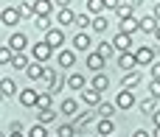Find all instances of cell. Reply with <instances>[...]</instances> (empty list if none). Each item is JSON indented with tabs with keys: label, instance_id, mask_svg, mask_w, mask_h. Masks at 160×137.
<instances>
[{
	"label": "cell",
	"instance_id": "7bdbcfd3",
	"mask_svg": "<svg viewBox=\"0 0 160 137\" xmlns=\"http://www.w3.org/2000/svg\"><path fill=\"white\" fill-rule=\"evenodd\" d=\"M149 118H152V123H155V126H160V109H155V112H152Z\"/></svg>",
	"mask_w": 160,
	"mask_h": 137
},
{
	"label": "cell",
	"instance_id": "bcb514c9",
	"mask_svg": "<svg viewBox=\"0 0 160 137\" xmlns=\"http://www.w3.org/2000/svg\"><path fill=\"white\" fill-rule=\"evenodd\" d=\"M101 3H104V8H115L118 6V0H101Z\"/></svg>",
	"mask_w": 160,
	"mask_h": 137
},
{
	"label": "cell",
	"instance_id": "83f0119b",
	"mask_svg": "<svg viewBox=\"0 0 160 137\" xmlns=\"http://www.w3.org/2000/svg\"><path fill=\"white\" fill-rule=\"evenodd\" d=\"M96 53L107 62V59H112V53H115V48H112V42H98V48H96Z\"/></svg>",
	"mask_w": 160,
	"mask_h": 137
},
{
	"label": "cell",
	"instance_id": "c3c4849f",
	"mask_svg": "<svg viewBox=\"0 0 160 137\" xmlns=\"http://www.w3.org/2000/svg\"><path fill=\"white\" fill-rule=\"evenodd\" d=\"M6 137H25V135H22V132H8Z\"/></svg>",
	"mask_w": 160,
	"mask_h": 137
},
{
	"label": "cell",
	"instance_id": "f5cc1de1",
	"mask_svg": "<svg viewBox=\"0 0 160 137\" xmlns=\"http://www.w3.org/2000/svg\"><path fill=\"white\" fill-rule=\"evenodd\" d=\"M0 101H3V95H0Z\"/></svg>",
	"mask_w": 160,
	"mask_h": 137
},
{
	"label": "cell",
	"instance_id": "30bf717a",
	"mask_svg": "<svg viewBox=\"0 0 160 137\" xmlns=\"http://www.w3.org/2000/svg\"><path fill=\"white\" fill-rule=\"evenodd\" d=\"M112 48H115V50H132V36L118 31V34L112 36Z\"/></svg>",
	"mask_w": 160,
	"mask_h": 137
},
{
	"label": "cell",
	"instance_id": "ba28073f",
	"mask_svg": "<svg viewBox=\"0 0 160 137\" xmlns=\"http://www.w3.org/2000/svg\"><path fill=\"white\" fill-rule=\"evenodd\" d=\"M79 92H82V101H84L87 106H98V104H101V92H98V90L84 87V90H79Z\"/></svg>",
	"mask_w": 160,
	"mask_h": 137
},
{
	"label": "cell",
	"instance_id": "681fc988",
	"mask_svg": "<svg viewBox=\"0 0 160 137\" xmlns=\"http://www.w3.org/2000/svg\"><path fill=\"white\" fill-rule=\"evenodd\" d=\"M152 137H160V126H155V132H152Z\"/></svg>",
	"mask_w": 160,
	"mask_h": 137
},
{
	"label": "cell",
	"instance_id": "52a82bcc",
	"mask_svg": "<svg viewBox=\"0 0 160 137\" xmlns=\"http://www.w3.org/2000/svg\"><path fill=\"white\" fill-rule=\"evenodd\" d=\"M17 98H20V104H22V106H28V109H31V106H37L39 92H37V90H31V87H25L22 92H17Z\"/></svg>",
	"mask_w": 160,
	"mask_h": 137
},
{
	"label": "cell",
	"instance_id": "e0dca14e",
	"mask_svg": "<svg viewBox=\"0 0 160 137\" xmlns=\"http://www.w3.org/2000/svg\"><path fill=\"white\" fill-rule=\"evenodd\" d=\"M121 84H124V90H135V87L141 84V73H138V70H127V76H124Z\"/></svg>",
	"mask_w": 160,
	"mask_h": 137
},
{
	"label": "cell",
	"instance_id": "5bb4252c",
	"mask_svg": "<svg viewBox=\"0 0 160 137\" xmlns=\"http://www.w3.org/2000/svg\"><path fill=\"white\" fill-rule=\"evenodd\" d=\"M73 50H90V34L87 31H79L73 36Z\"/></svg>",
	"mask_w": 160,
	"mask_h": 137
},
{
	"label": "cell",
	"instance_id": "8d00e7d4",
	"mask_svg": "<svg viewBox=\"0 0 160 137\" xmlns=\"http://www.w3.org/2000/svg\"><path fill=\"white\" fill-rule=\"evenodd\" d=\"M17 11H20V17H34V6L31 3H20Z\"/></svg>",
	"mask_w": 160,
	"mask_h": 137
},
{
	"label": "cell",
	"instance_id": "74e56055",
	"mask_svg": "<svg viewBox=\"0 0 160 137\" xmlns=\"http://www.w3.org/2000/svg\"><path fill=\"white\" fill-rule=\"evenodd\" d=\"M11 56H14V53H11V48H8V45H3V48H0V64H8V62H11Z\"/></svg>",
	"mask_w": 160,
	"mask_h": 137
},
{
	"label": "cell",
	"instance_id": "6da1fadb",
	"mask_svg": "<svg viewBox=\"0 0 160 137\" xmlns=\"http://www.w3.org/2000/svg\"><path fill=\"white\" fill-rule=\"evenodd\" d=\"M132 53H135V64H152L155 62V48H149V45L132 48Z\"/></svg>",
	"mask_w": 160,
	"mask_h": 137
},
{
	"label": "cell",
	"instance_id": "7a4b0ae2",
	"mask_svg": "<svg viewBox=\"0 0 160 137\" xmlns=\"http://www.w3.org/2000/svg\"><path fill=\"white\" fill-rule=\"evenodd\" d=\"M8 48H11V53H22V50L28 48V36H25L22 31H14V34L8 36Z\"/></svg>",
	"mask_w": 160,
	"mask_h": 137
},
{
	"label": "cell",
	"instance_id": "816d5d0a",
	"mask_svg": "<svg viewBox=\"0 0 160 137\" xmlns=\"http://www.w3.org/2000/svg\"><path fill=\"white\" fill-rule=\"evenodd\" d=\"M0 137H6V135H3V132H0Z\"/></svg>",
	"mask_w": 160,
	"mask_h": 137
},
{
	"label": "cell",
	"instance_id": "60d3db41",
	"mask_svg": "<svg viewBox=\"0 0 160 137\" xmlns=\"http://www.w3.org/2000/svg\"><path fill=\"white\" fill-rule=\"evenodd\" d=\"M149 76H152V81H160V62L149 64Z\"/></svg>",
	"mask_w": 160,
	"mask_h": 137
},
{
	"label": "cell",
	"instance_id": "b9f144b4",
	"mask_svg": "<svg viewBox=\"0 0 160 137\" xmlns=\"http://www.w3.org/2000/svg\"><path fill=\"white\" fill-rule=\"evenodd\" d=\"M149 98H155V101L160 98V81H152L149 84Z\"/></svg>",
	"mask_w": 160,
	"mask_h": 137
},
{
	"label": "cell",
	"instance_id": "ee69618b",
	"mask_svg": "<svg viewBox=\"0 0 160 137\" xmlns=\"http://www.w3.org/2000/svg\"><path fill=\"white\" fill-rule=\"evenodd\" d=\"M152 17H155V22H158V25H160V3H158V6H155V8H152Z\"/></svg>",
	"mask_w": 160,
	"mask_h": 137
},
{
	"label": "cell",
	"instance_id": "9c48e42d",
	"mask_svg": "<svg viewBox=\"0 0 160 137\" xmlns=\"http://www.w3.org/2000/svg\"><path fill=\"white\" fill-rule=\"evenodd\" d=\"M34 17H51L53 11V0H34Z\"/></svg>",
	"mask_w": 160,
	"mask_h": 137
},
{
	"label": "cell",
	"instance_id": "f546056e",
	"mask_svg": "<svg viewBox=\"0 0 160 137\" xmlns=\"http://www.w3.org/2000/svg\"><path fill=\"white\" fill-rule=\"evenodd\" d=\"M14 92H17V84H14L11 78H3V81H0V95L6 98V95H14Z\"/></svg>",
	"mask_w": 160,
	"mask_h": 137
},
{
	"label": "cell",
	"instance_id": "836d02e7",
	"mask_svg": "<svg viewBox=\"0 0 160 137\" xmlns=\"http://www.w3.org/2000/svg\"><path fill=\"white\" fill-rule=\"evenodd\" d=\"M28 137H48V129H45L42 123H34V126L28 129Z\"/></svg>",
	"mask_w": 160,
	"mask_h": 137
},
{
	"label": "cell",
	"instance_id": "11a10c76",
	"mask_svg": "<svg viewBox=\"0 0 160 137\" xmlns=\"http://www.w3.org/2000/svg\"><path fill=\"white\" fill-rule=\"evenodd\" d=\"M110 137H115V135H110Z\"/></svg>",
	"mask_w": 160,
	"mask_h": 137
},
{
	"label": "cell",
	"instance_id": "f6af8a7d",
	"mask_svg": "<svg viewBox=\"0 0 160 137\" xmlns=\"http://www.w3.org/2000/svg\"><path fill=\"white\" fill-rule=\"evenodd\" d=\"M53 6H59V8H70V0H53Z\"/></svg>",
	"mask_w": 160,
	"mask_h": 137
},
{
	"label": "cell",
	"instance_id": "8fae6325",
	"mask_svg": "<svg viewBox=\"0 0 160 137\" xmlns=\"http://www.w3.org/2000/svg\"><path fill=\"white\" fill-rule=\"evenodd\" d=\"M96 132H98L101 137L115 135V123H112V118H98V123H96Z\"/></svg>",
	"mask_w": 160,
	"mask_h": 137
},
{
	"label": "cell",
	"instance_id": "484cf974",
	"mask_svg": "<svg viewBox=\"0 0 160 137\" xmlns=\"http://www.w3.org/2000/svg\"><path fill=\"white\" fill-rule=\"evenodd\" d=\"M8 64H11V67H14V70H25V67H28V64H31V59H28V56H25V53H14V56H11V62H8Z\"/></svg>",
	"mask_w": 160,
	"mask_h": 137
},
{
	"label": "cell",
	"instance_id": "7c38bea8",
	"mask_svg": "<svg viewBox=\"0 0 160 137\" xmlns=\"http://www.w3.org/2000/svg\"><path fill=\"white\" fill-rule=\"evenodd\" d=\"M87 70H93V73H101V67H104V59L96 53V50H87Z\"/></svg>",
	"mask_w": 160,
	"mask_h": 137
},
{
	"label": "cell",
	"instance_id": "3957f363",
	"mask_svg": "<svg viewBox=\"0 0 160 137\" xmlns=\"http://www.w3.org/2000/svg\"><path fill=\"white\" fill-rule=\"evenodd\" d=\"M20 20H22V17H20L17 6H8V8H3V11H0V22H3V25H8V28H14Z\"/></svg>",
	"mask_w": 160,
	"mask_h": 137
},
{
	"label": "cell",
	"instance_id": "d590c367",
	"mask_svg": "<svg viewBox=\"0 0 160 137\" xmlns=\"http://www.w3.org/2000/svg\"><path fill=\"white\" fill-rule=\"evenodd\" d=\"M34 25L39 31H51V17H34Z\"/></svg>",
	"mask_w": 160,
	"mask_h": 137
},
{
	"label": "cell",
	"instance_id": "ab89813d",
	"mask_svg": "<svg viewBox=\"0 0 160 137\" xmlns=\"http://www.w3.org/2000/svg\"><path fill=\"white\" fill-rule=\"evenodd\" d=\"M141 112L152 115V112H155V98H146V101H141Z\"/></svg>",
	"mask_w": 160,
	"mask_h": 137
},
{
	"label": "cell",
	"instance_id": "4fadbf2b",
	"mask_svg": "<svg viewBox=\"0 0 160 137\" xmlns=\"http://www.w3.org/2000/svg\"><path fill=\"white\" fill-rule=\"evenodd\" d=\"M118 67H121V70H135V67H138V64H135V53H132V50H121Z\"/></svg>",
	"mask_w": 160,
	"mask_h": 137
},
{
	"label": "cell",
	"instance_id": "277c9868",
	"mask_svg": "<svg viewBox=\"0 0 160 137\" xmlns=\"http://www.w3.org/2000/svg\"><path fill=\"white\" fill-rule=\"evenodd\" d=\"M51 53H53V48H51L48 42H37V45H34V62L45 64V62L51 59Z\"/></svg>",
	"mask_w": 160,
	"mask_h": 137
},
{
	"label": "cell",
	"instance_id": "d4e9b609",
	"mask_svg": "<svg viewBox=\"0 0 160 137\" xmlns=\"http://www.w3.org/2000/svg\"><path fill=\"white\" fill-rule=\"evenodd\" d=\"M73 20H76V14H73L70 8H59V11H56V22H59V25H73Z\"/></svg>",
	"mask_w": 160,
	"mask_h": 137
},
{
	"label": "cell",
	"instance_id": "f1b7e54d",
	"mask_svg": "<svg viewBox=\"0 0 160 137\" xmlns=\"http://www.w3.org/2000/svg\"><path fill=\"white\" fill-rule=\"evenodd\" d=\"M53 120H56V112H53V109H39V115H37V123L48 126V123H53Z\"/></svg>",
	"mask_w": 160,
	"mask_h": 137
},
{
	"label": "cell",
	"instance_id": "e575fe53",
	"mask_svg": "<svg viewBox=\"0 0 160 137\" xmlns=\"http://www.w3.org/2000/svg\"><path fill=\"white\" fill-rule=\"evenodd\" d=\"M76 135V126L73 123H65V126H59V132H56V137H73Z\"/></svg>",
	"mask_w": 160,
	"mask_h": 137
},
{
	"label": "cell",
	"instance_id": "9a60e30c",
	"mask_svg": "<svg viewBox=\"0 0 160 137\" xmlns=\"http://www.w3.org/2000/svg\"><path fill=\"white\" fill-rule=\"evenodd\" d=\"M65 84H68L70 90H84V87H87V78H84L82 73H70V76L65 78Z\"/></svg>",
	"mask_w": 160,
	"mask_h": 137
},
{
	"label": "cell",
	"instance_id": "2e32d148",
	"mask_svg": "<svg viewBox=\"0 0 160 137\" xmlns=\"http://www.w3.org/2000/svg\"><path fill=\"white\" fill-rule=\"evenodd\" d=\"M59 112H62L65 118H76V115H79V104H76L73 98H65L62 106H59Z\"/></svg>",
	"mask_w": 160,
	"mask_h": 137
},
{
	"label": "cell",
	"instance_id": "f35d334b",
	"mask_svg": "<svg viewBox=\"0 0 160 137\" xmlns=\"http://www.w3.org/2000/svg\"><path fill=\"white\" fill-rule=\"evenodd\" d=\"M79 28H90V14H76V20H73Z\"/></svg>",
	"mask_w": 160,
	"mask_h": 137
},
{
	"label": "cell",
	"instance_id": "d6a6232c",
	"mask_svg": "<svg viewBox=\"0 0 160 137\" xmlns=\"http://www.w3.org/2000/svg\"><path fill=\"white\" fill-rule=\"evenodd\" d=\"M101 11H104V3H101V0H87V14L96 17V14H101Z\"/></svg>",
	"mask_w": 160,
	"mask_h": 137
},
{
	"label": "cell",
	"instance_id": "5b68a950",
	"mask_svg": "<svg viewBox=\"0 0 160 137\" xmlns=\"http://www.w3.org/2000/svg\"><path fill=\"white\" fill-rule=\"evenodd\" d=\"M45 42L56 50V48H62L65 45V34H62V28H51V31H45Z\"/></svg>",
	"mask_w": 160,
	"mask_h": 137
},
{
	"label": "cell",
	"instance_id": "d6986e66",
	"mask_svg": "<svg viewBox=\"0 0 160 137\" xmlns=\"http://www.w3.org/2000/svg\"><path fill=\"white\" fill-rule=\"evenodd\" d=\"M90 28H93L96 34H104V31L110 28V22H107V17H104V14H96V17L90 20Z\"/></svg>",
	"mask_w": 160,
	"mask_h": 137
},
{
	"label": "cell",
	"instance_id": "4316f807",
	"mask_svg": "<svg viewBox=\"0 0 160 137\" xmlns=\"http://www.w3.org/2000/svg\"><path fill=\"white\" fill-rule=\"evenodd\" d=\"M90 87H93V90H98V92H104V90L110 87V78H107L104 73H96V76H93V81H90Z\"/></svg>",
	"mask_w": 160,
	"mask_h": 137
},
{
	"label": "cell",
	"instance_id": "db71d44e",
	"mask_svg": "<svg viewBox=\"0 0 160 137\" xmlns=\"http://www.w3.org/2000/svg\"><path fill=\"white\" fill-rule=\"evenodd\" d=\"M118 3H121V0H118ZM127 3H129V0H127Z\"/></svg>",
	"mask_w": 160,
	"mask_h": 137
},
{
	"label": "cell",
	"instance_id": "7402d4cb",
	"mask_svg": "<svg viewBox=\"0 0 160 137\" xmlns=\"http://www.w3.org/2000/svg\"><path fill=\"white\" fill-rule=\"evenodd\" d=\"M59 64H62L65 70H70V67L76 64V50H59Z\"/></svg>",
	"mask_w": 160,
	"mask_h": 137
},
{
	"label": "cell",
	"instance_id": "603a6c76",
	"mask_svg": "<svg viewBox=\"0 0 160 137\" xmlns=\"http://www.w3.org/2000/svg\"><path fill=\"white\" fill-rule=\"evenodd\" d=\"M42 73H45V64H39V62H31V64L25 67V76H28V78H34V81H39V78H42Z\"/></svg>",
	"mask_w": 160,
	"mask_h": 137
},
{
	"label": "cell",
	"instance_id": "ac0fdd59",
	"mask_svg": "<svg viewBox=\"0 0 160 137\" xmlns=\"http://www.w3.org/2000/svg\"><path fill=\"white\" fill-rule=\"evenodd\" d=\"M112 11H115L121 20H124V17H135V6H132V3H127V0H121V3H118Z\"/></svg>",
	"mask_w": 160,
	"mask_h": 137
},
{
	"label": "cell",
	"instance_id": "7dc6e473",
	"mask_svg": "<svg viewBox=\"0 0 160 137\" xmlns=\"http://www.w3.org/2000/svg\"><path fill=\"white\" fill-rule=\"evenodd\" d=\"M132 137H152V135H149V132H143V129H135V135H132Z\"/></svg>",
	"mask_w": 160,
	"mask_h": 137
},
{
	"label": "cell",
	"instance_id": "f907efd6",
	"mask_svg": "<svg viewBox=\"0 0 160 137\" xmlns=\"http://www.w3.org/2000/svg\"><path fill=\"white\" fill-rule=\"evenodd\" d=\"M155 36H158V42H160V25H158V28H155Z\"/></svg>",
	"mask_w": 160,
	"mask_h": 137
},
{
	"label": "cell",
	"instance_id": "4dcf8cb0",
	"mask_svg": "<svg viewBox=\"0 0 160 137\" xmlns=\"http://www.w3.org/2000/svg\"><path fill=\"white\" fill-rule=\"evenodd\" d=\"M96 109H98V118H112V112H115V104H107V101H101Z\"/></svg>",
	"mask_w": 160,
	"mask_h": 137
},
{
	"label": "cell",
	"instance_id": "1f68e13d",
	"mask_svg": "<svg viewBox=\"0 0 160 137\" xmlns=\"http://www.w3.org/2000/svg\"><path fill=\"white\" fill-rule=\"evenodd\" d=\"M51 104H53V95H51V92H39L37 106H39V109H51Z\"/></svg>",
	"mask_w": 160,
	"mask_h": 137
},
{
	"label": "cell",
	"instance_id": "8992f818",
	"mask_svg": "<svg viewBox=\"0 0 160 137\" xmlns=\"http://www.w3.org/2000/svg\"><path fill=\"white\" fill-rule=\"evenodd\" d=\"M115 106H118V109H132V106H135V95H132V90H121V92L115 95Z\"/></svg>",
	"mask_w": 160,
	"mask_h": 137
},
{
	"label": "cell",
	"instance_id": "ffe728a7",
	"mask_svg": "<svg viewBox=\"0 0 160 137\" xmlns=\"http://www.w3.org/2000/svg\"><path fill=\"white\" fill-rule=\"evenodd\" d=\"M118 28H121V34H129V36H132V34L138 31V17H124Z\"/></svg>",
	"mask_w": 160,
	"mask_h": 137
},
{
	"label": "cell",
	"instance_id": "cb8c5ba5",
	"mask_svg": "<svg viewBox=\"0 0 160 137\" xmlns=\"http://www.w3.org/2000/svg\"><path fill=\"white\" fill-rule=\"evenodd\" d=\"M93 118H96L93 112H82V115H76V118H73V126H76V132H82L84 126H90V123H93Z\"/></svg>",
	"mask_w": 160,
	"mask_h": 137
},
{
	"label": "cell",
	"instance_id": "44dd1931",
	"mask_svg": "<svg viewBox=\"0 0 160 137\" xmlns=\"http://www.w3.org/2000/svg\"><path fill=\"white\" fill-rule=\"evenodd\" d=\"M155 28H158V22H155V17H152V14L138 20V31H143V34H155Z\"/></svg>",
	"mask_w": 160,
	"mask_h": 137
}]
</instances>
